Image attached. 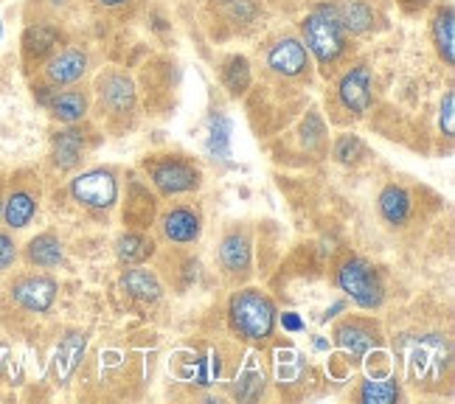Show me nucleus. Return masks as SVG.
Listing matches in <instances>:
<instances>
[{
  "instance_id": "obj_13",
  "label": "nucleus",
  "mask_w": 455,
  "mask_h": 404,
  "mask_svg": "<svg viewBox=\"0 0 455 404\" xmlns=\"http://www.w3.org/2000/svg\"><path fill=\"white\" fill-rule=\"evenodd\" d=\"M338 101L348 113L363 115L371 110L374 91H371V67L369 65H355L348 67L338 82Z\"/></svg>"
},
{
  "instance_id": "obj_11",
  "label": "nucleus",
  "mask_w": 455,
  "mask_h": 404,
  "mask_svg": "<svg viewBox=\"0 0 455 404\" xmlns=\"http://www.w3.org/2000/svg\"><path fill=\"white\" fill-rule=\"evenodd\" d=\"M87 67H91V57L79 45H65L60 48L54 57L43 65V82L54 87H68L84 79Z\"/></svg>"
},
{
  "instance_id": "obj_10",
  "label": "nucleus",
  "mask_w": 455,
  "mask_h": 404,
  "mask_svg": "<svg viewBox=\"0 0 455 404\" xmlns=\"http://www.w3.org/2000/svg\"><path fill=\"white\" fill-rule=\"evenodd\" d=\"M60 48H62V31L57 23L37 20V23L26 26L23 40H20V51H23V65L28 70L43 67Z\"/></svg>"
},
{
  "instance_id": "obj_19",
  "label": "nucleus",
  "mask_w": 455,
  "mask_h": 404,
  "mask_svg": "<svg viewBox=\"0 0 455 404\" xmlns=\"http://www.w3.org/2000/svg\"><path fill=\"white\" fill-rule=\"evenodd\" d=\"M62 242L57 234H40L26 244V265L37 270H51L62 261Z\"/></svg>"
},
{
  "instance_id": "obj_6",
  "label": "nucleus",
  "mask_w": 455,
  "mask_h": 404,
  "mask_svg": "<svg viewBox=\"0 0 455 404\" xmlns=\"http://www.w3.org/2000/svg\"><path fill=\"white\" fill-rule=\"evenodd\" d=\"M40 208V183L31 171H17L4 191V222L12 231H23L37 217Z\"/></svg>"
},
{
  "instance_id": "obj_7",
  "label": "nucleus",
  "mask_w": 455,
  "mask_h": 404,
  "mask_svg": "<svg viewBox=\"0 0 455 404\" xmlns=\"http://www.w3.org/2000/svg\"><path fill=\"white\" fill-rule=\"evenodd\" d=\"M57 281L51 275L40 273H28V275H17L9 284V301L28 314H45L57 301Z\"/></svg>"
},
{
  "instance_id": "obj_21",
  "label": "nucleus",
  "mask_w": 455,
  "mask_h": 404,
  "mask_svg": "<svg viewBox=\"0 0 455 404\" xmlns=\"http://www.w3.org/2000/svg\"><path fill=\"white\" fill-rule=\"evenodd\" d=\"M430 34H433V45L439 51V57L447 67H452L455 57H452V34H455V12L452 4H444L435 9L433 23H430Z\"/></svg>"
},
{
  "instance_id": "obj_29",
  "label": "nucleus",
  "mask_w": 455,
  "mask_h": 404,
  "mask_svg": "<svg viewBox=\"0 0 455 404\" xmlns=\"http://www.w3.org/2000/svg\"><path fill=\"white\" fill-rule=\"evenodd\" d=\"M222 14L228 23H236V26H251L256 20V4L253 0H222Z\"/></svg>"
},
{
  "instance_id": "obj_27",
  "label": "nucleus",
  "mask_w": 455,
  "mask_h": 404,
  "mask_svg": "<svg viewBox=\"0 0 455 404\" xmlns=\"http://www.w3.org/2000/svg\"><path fill=\"white\" fill-rule=\"evenodd\" d=\"M231 118L225 113L212 115V121H208V152H212V157H220V161L231 157Z\"/></svg>"
},
{
  "instance_id": "obj_23",
  "label": "nucleus",
  "mask_w": 455,
  "mask_h": 404,
  "mask_svg": "<svg viewBox=\"0 0 455 404\" xmlns=\"http://www.w3.org/2000/svg\"><path fill=\"white\" fill-rule=\"evenodd\" d=\"M411 208H413V200L411 194L402 186H385L382 194H379V214L385 222L391 225H405L408 217H411Z\"/></svg>"
},
{
  "instance_id": "obj_28",
  "label": "nucleus",
  "mask_w": 455,
  "mask_h": 404,
  "mask_svg": "<svg viewBox=\"0 0 455 404\" xmlns=\"http://www.w3.org/2000/svg\"><path fill=\"white\" fill-rule=\"evenodd\" d=\"M357 399L365 404H391L402 399V388L396 379H369L363 382Z\"/></svg>"
},
{
  "instance_id": "obj_30",
  "label": "nucleus",
  "mask_w": 455,
  "mask_h": 404,
  "mask_svg": "<svg viewBox=\"0 0 455 404\" xmlns=\"http://www.w3.org/2000/svg\"><path fill=\"white\" fill-rule=\"evenodd\" d=\"M365 154V147H363V140L355 138V135H340L338 138V144H335V157L343 163H355L357 157Z\"/></svg>"
},
{
  "instance_id": "obj_38",
  "label": "nucleus",
  "mask_w": 455,
  "mask_h": 404,
  "mask_svg": "<svg viewBox=\"0 0 455 404\" xmlns=\"http://www.w3.org/2000/svg\"><path fill=\"white\" fill-rule=\"evenodd\" d=\"M0 37H4V26H0Z\"/></svg>"
},
{
  "instance_id": "obj_24",
  "label": "nucleus",
  "mask_w": 455,
  "mask_h": 404,
  "mask_svg": "<svg viewBox=\"0 0 455 404\" xmlns=\"http://www.w3.org/2000/svg\"><path fill=\"white\" fill-rule=\"evenodd\" d=\"M220 79L225 84V91L231 93V96H242L244 91L251 87V62L234 54V57H228L220 67Z\"/></svg>"
},
{
  "instance_id": "obj_8",
  "label": "nucleus",
  "mask_w": 455,
  "mask_h": 404,
  "mask_svg": "<svg viewBox=\"0 0 455 404\" xmlns=\"http://www.w3.org/2000/svg\"><path fill=\"white\" fill-rule=\"evenodd\" d=\"M96 93H99V104L101 113H108V118H127L135 113L138 107V93L132 79L124 74V70L110 67L96 79Z\"/></svg>"
},
{
  "instance_id": "obj_35",
  "label": "nucleus",
  "mask_w": 455,
  "mask_h": 404,
  "mask_svg": "<svg viewBox=\"0 0 455 404\" xmlns=\"http://www.w3.org/2000/svg\"><path fill=\"white\" fill-rule=\"evenodd\" d=\"M282 323H284V329H290V331H299L304 323H301V318H299V314H295V312H287L284 314V318H282Z\"/></svg>"
},
{
  "instance_id": "obj_32",
  "label": "nucleus",
  "mask_w": 455,
  "mask_h": 404,
  "mask_svg": "<svg viewBox=\"0 0 455 404\" xmlns=\"http://www.w3.org/2000/svg\"><path fill=\"white\" fill-rule=\"evenodd\" d=\"M261 388H265V379H261V374H256V371H248L242 379H236L239 399H256L261 393Z\"/></svg>"
},
{
  "instance_id": "obj_26",
  "label": "nucleus",
  "mask_w": 455,
  "mask_h": 404,
  "mask_svg": "<svg viewBox=\"0 0 455 404\" xmlns=\"http://www.w3.org/2000/svg\"><path fill=\"white\" fill-rule=\"evenodd\" d=\"M121 287L147 304H155L161 297V284H157V278L149 270H127L124 278H121Z\"/></svg>"
},
{
  "instance_id": "obj_12",
  "label": "nucleus",
  "mask_w": 455,
  "mask_h": 404,
  "mask_svg": "<svg viewBox=\"0 0 455 404\" xmlns=\"http://www.w3.org/2000/svg\"><path fill=\"white\" fill-rule=\"evenodd\" d=\"M267 67L282 79H301L309 74V51L299 37H282L267 48Z\"/></svg>"
},
{
  "instance_id": "obj_33",
  "label": "nucleus",
  "mask_w": 455,
  "mask_h": 404,
  "mask_svg": "<svg viewBox=\"0 0 455 404\" xmlns=\"http://www.w3.org/2000/svg\"><path fill=\"white\" fill-rule=\"evenodd\" d=\"M14 261H17V244L9 234L0 231V275L9 273L14 267Z\"/></svg>"
},
{
  "instance_id": "obj_22",
  "label": "nucleus",
  "mask_w": 455,
  "mask_h": 404,
  "mask_svg": "<svg viewBox=\"0 0 455 404\" xmlns=\"http://www.w3.org/2000/svg\"><path fill=\"white\" fill-rule=\"evenodd\" d=\"M220 261L228 273L234 275H244L251 267V242L244 234H228L222 239V248H220Z\"/></svg>"
},
{
  "instance_id": "obj_18",
  "label": "nucleus",
  "mask_w": 455,
  "mask_h": 404,
  "mask_svg": "<svg viewBox=\"0 0 455 404\" xmlns=\"http://www.w3.org/2000/svg\"><path fill=\"white\" fill-rule=\"evenodd\" d=\"M45 110L51 113V118H57L60 124H79V121L91 110V99H87L84 91H54L51 101L45 104Z\"/></svg>"
},
{
  "instance_id": "obj_3",
  "label": "nucleus",
  "mask_w": 455,
  "mask_h": 404,
  "mask_svg": "<svg viewBox=\"0 0 455 404\" xmlns=\"http://www.w3.org/2000/svg\"><path fill=\"white\" fill-rule=\"evenodd\" d=\"M231 329L248 343H265L275 331V306L259 289H242L231 297Z\"/></svg>"
},
{
  "instance_id": "obj_17",
  "label": "nucleus",
  "mask_w": 455,
  "mask_h": 404,
  "mask_svg": "<svg viewBox=\"0 0 455 404\" xmlns=\"http://www.w3.org/2000/svg\"><path fill=\"white\" fill-rule=\"evenodd\" d=\"M335 9H338L343 28L348 34H355V37H365V34H371L379 23V14L369 0H340Z\"/></svg>"
},
{
  "instance_id": "obj_25",
  "label": "nucleus",
  "mask_w": 455,
  "mask_h": 404,
  "mask_svg": "<svg viewBox=\"0 0 455 404\" xmlns=\"http://www.w3.org/2000/svg\"><path fill=\"white\" fill-rule=\"evenodd\" d=\"M152 253H155V244L144 234H121L116 242V256L121 258V265H127V267L141 265Z\"/></svg>"
},
{
  "instance_id": "obj_2",
  "label": "nucleus",
  "mask_w": 455,
  "mask_h": 404,
  "mask_svg": "<svg viewBox=\"0 0 455 404\" xmlns=\"http://www.w3.org/2000/svg\"><path fill=\"white\" fill-rule=\"evenodd\" d=\"M301 43L318 59L323 74L335 70L348 51V31L343 28L338 9L331 4H318L301 20Z\"/></svg>"
},
{
  "instance_id": "obj_5",
  "label": "nucleus",
  "mask_w": 455,
  "mask_h": 404,
  "mask_svg": "<svg viewBox=\"0 0 455 404\" xmlns=\"http://www.w3.org/2000/svg\"><path fill=\"white\" fill-rule=\"evenodd\" d=\"M338 287L363 309H379L385 301V287L379 273L365 258H346L338 270Z\"/></svg>"
},
{
  "instance_id": "obj_16",
  "label": "nucleus",
  "mask_w": 455,
  "mask_h": 404,
  "mask_svg": "<svg viewBox=\"0 0 455 404\" xmlns=\"http://www.w3.org/2000/svg\"><path fill=\"white\" fill-rule=\"evenodd\" d=\"M164 236L174 244H191L200 239V231H203V219L195 208L188 205H178L172 208L169 214L164 217Z\"/></svg>"
},
{
  "instance_id": "obj_31",
  "label": "nucleus",
  "mask_w": 455,
  "mask_h": 404,
  "mask_svg": "<svg viewBox=\"0 0 455 404\" xmlns=\"http://www.w3.org/2000/svg\"><path fill=\"white\" fill-rule=\"evenodd\" d=\"M439 127L444 132V138L455 135V93L447 91L442 99V110H439Z\"/></svg>"
},
{
  "instance_id": "obj_15",
  "label": "nucleus",
  "mask_w": 455,
  "mask_h": 404,
  "mask_svg": "<svg viewBox=\"0 0 455 404\" xmlns=\"http://www.w3.org/2000/svg\"><path fill=\"white\" fill-rule=\"evenodd\" d=\"M84 144H87L84 132L76 130L74 124H68V130H60L54 138H51V163H54L60 171L76 169L84 154Z\"/></svg>"
},
{
  "instance_id": "obj_4",
  "label": "nucleus",
  "mask_w": 455,
  "mask_h": 404,
  "mask_svg": "<svg viewBox=\"0 0 455 404\" xmlns=\"http://www.w3.org/2000/svg\"><path fill=\"white\" fill-rule=\"evenodd\" d=\"M144 169L149 171V178L155 188L161 194H186V191H195L203 183V171L195 161H188L186 154H161V157H149L144 161Z\"/></svg>"
},
{
  "instance_id": "obj_20",
  "label": "nucleus",
  "mask_w": 455,
  "mask_h": 404,
  "mask_svg": "<svg viewBox=\"0 0 455 404\" xmlns=\"http://www.w3.org/2000/svg\"><path fill=\"white\" fill-rule=\"evenodd\" d=\"M84 345H87V335H84V331H71V335H65L60 340L57 357H54V368H57L60 384H65L68 379L74 376L76 365H79V360L84 354Z\"/></svg>"
},
{
  "instance_id": "obj_37",
  "label": "nucleus",
  "mask_w": 455,
  "mask_h": 404,
  "mask_svg": "<svg viewBox=\"0 0 455 404\" xmlns=\"http://www.w3.org/2000/svg\"><path fill=\"white\" fill-rule=\"evenodd\" d=\"M4 191H6V180L0 178V219H4Z\"/></svg>"
},
{
  "instance_id": "obj_1",
  "label": "nucleus",
  "mask_w": 455,
  "mask_h": 404,
  "mask_svg": "<svg viewBox=\"0 0 455 404\" xmlns=\"http://www.w3.org/2000/svg\"><path fill=\"white\" fill-rule=\"evenodd\" d=\"M396 354L405 365V374L411 384H433L442 382L450 371L452 348L450 340L439 331H427V335H402L396 340Z\"/></svg>"
},
{
  "instance_id": "obj_9",
  "label": "nucleus",
  "mask_w": 455,
  "mask_h": 404,
  "mask_svg": "<svg viewBox=\"0 0 455 404\" xmlns=\"http://www.w3.org/2000/svg\"><path fill=\"white\" fill-rule=\"evenodd\" d=\"M71 194L76 202H82L87 208L108 210L118 200V180L110 169H91L71 180Z\"/></svg>"
},
{
  "instance_id": "obj_36",
  "label": "nucleus",
  "mask_w": 455,
  "mask_h": 404,
  "mask_svg": "<svg viewBox=\"0 0 455 404\" xmlns=\"http://www.w3.org/2000/svg\"><path fill=\"white\" fill-rule=\"evenodd\" d=\"M99 6H104V9H118V6H127L130 0H96Z\"/></svg>"
},
{
  "instance_id": "obj_14",
  "label": "nucleus",
  "mask_w": 455,
  "mask_h": 404,
  "mask_svg": "<svg viewBox=\"0 0 455 404\" xmlns=\"http://www.w3.org/2000/svg\"><path fill=\"white\" fill-rule=\"evenodd\" d=\"M335 340L338 345L352 354L355 360H363L365 354H371L374 348L382 345L379 326L374 321H363V318H348L335 329Z\"/></svg>"
},
{
  "instance_id": "obj_34",
  "label": "nucleus",
  "mask_w": 455,
  "mask_h": 404,
  "mask_svg": "<svg viewBox=\"0 0 455 404\" xmlns=\"http://www.w3.org/2000/svg\"><path fill=\"white\" fill-rule=\"evenodd\" d=\"M396 4H399V9H402V12L419 14V12H425V9L433 4V0H396Z\"/></svg>"
}]
</instances>
